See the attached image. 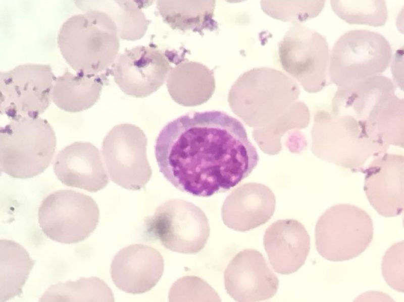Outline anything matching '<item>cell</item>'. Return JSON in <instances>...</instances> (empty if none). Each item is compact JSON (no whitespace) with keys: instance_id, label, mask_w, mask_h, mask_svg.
I'll list each match as a JSON object with an SVG mask.
<instances>
[{"instance_id":"cell-29","label":"cell","mask_w":404,"mask_h":302,"mask_svg":"<svg viewBox=\"0 0 404 302\" xmlns=\"http://www.w3.org/2000/svg\"><path fill=\"white\" fill-rule=\"evenodd\" d=\"M184 285L187 301H221L217 292L206 281L195 276H186L179 279Z\"/></svg>"},{"instance_id":"cell-22","label":"cell","mask_w":404,"mask_h":302,"mask_svg":"<svg viewBox=\"0 0 404 302\" xmlns=\"http://www.w3.org/2000/svg\"><path fill=\"white\" fill-rule=\"evenodd\" d=\"M215 1H157L164 22L173 29L191 30L203 34L204 30L218 29L214 19Z\"/></svg>"},{"instance_id":"cell-9","label":"cell","mask_w":404,"mask_h":302,"mask_svg":"<svg viewBox=\"0 0 404 302\" xmlns=\"http://www.w3.org/2000/svg\"><path fill=\"white\" fill-rule=\"evenodd\" d=\"M284 70L309 93L326 85L330 51L326 37L300 23H293L278 44Z\"/></svg>"},{"instance_id":"cell-26","label":"cell","mask_w":404,"mask_h":302,"mask_svg":"<svg viewBox=\"0 0 404 302\" xmlns=\"http://www.w3.org/2000/svg\"><path fill=\"white\" fill-rule=\"evenodd\" d=\"M325 1H262L263 11L272 18L300 23L316 17L324 7Z\"/></svg>"},{"instance_id":"cell-3","label":"cell","mask_w":404,"mask_h":302,"mask_svg":"<svg viewBox=\"0 0 404 302\" xmlns=\"http://www.w3.org/2000/svg\"><path fill=\"white\" fill-rule=\"evenodd\" d=\"M388 149L373 140L365 124L351 115L322 109L315 112L312 151L321 160L362 172L369 158L386 153Z\"/></svg>"},{"instance_id":"cell-5","label":"cell","mask_w":404,"mask_h":302,"mask_svg":"<svg viewBox=\"0 0 404 302\" xmlns=\"http://www.w3.org/2000/svg\"><path fill=\"white\" fill-rule=\"evenodd\" d=\"M391 56V46L381 34L367 30L347 31L330 53V81L343 87L379 75L387 69Z\"/></svg>"},{"instance_id":"cell-28","label":"cell","mask_w":404,"mask_h":302,"mask_svg":"<svg viewBox=\"0 0 404 302\" xmlns=\"http://www.w3.org/2000/svg\"><path fill=\"white\" fill-rule=\"evenodd\" d=\"M403 241L391 246L385 252L382 261V273L387 284L392 289L403 292Z\"/></svg>"},{"instance_id":"cell-1","label":"cell","mask_w":404,"mask_h":302,"mask_svg":"<svg viewBox=\"0 0 404 302\" xmlns=\"http://www.w3.org/2000/svg\"><path fill=\"white\" fill-rule=\"evenodd\" d=\"M155 153L168 181L201 197L235 187L259 161L243 124L218 110L189 113L168 123L156 139Z\"/></svg>"},{"instance_id":"cell-25","label":"cell","mask_w":404,"mask_h":302,"mask_svg":"<svg viewBox=\"0 0 404 302\" xmlns=\"http://www.w3.org/2000/svg\"><path fill=\"white\" fill-rule=\"evenodd\" d=\"M330 4L334 12L349 24L378 27L385 25L387 19L385 1L333 0Z\"/></svg>"},{"instance_id":"cell-15","label":"cell","mask_w":404,"mask_h":302,"mask_svg":"<svg viewBox=\"0 0 404 302\" xmlns=\"http://www.w3.org/2000/svg\"><path fill=\"white\" fill-rule=\"evenodd\" d=\"M164 268L163 256L157 250L147 245L133 244L116 254L110 271L117 288L127 293L140 294L157 284Z\"/></svg>"},{"instance_id":"cell-7","label":"cell","mask_w":404,"mask_h":302,"mask_svg":"<svg viewBox=\"0 0 404 302\" xmlns=\"http://www.w3.org/2000/svg\"><path fill=\"white\" fill-rule=\"evenodd\" d=\"M39 226L50 239L71 244L83 241L98 223L99 210L90 196L71 190L47 196L38 212Z\"/></svg>"},{"instance_id":"cell-16","label":"cell","mask_w":404,"mask_h":302,"mask_svg":"<svg viewBox=\"0 0 404 302\" xmlns=\"http://www.w3.org/2000/svg\"><path fill=\"white\" fill-rule=\"evenodd\" d=\"M54 171L66 186L92 193L102 190L109 182L98 149L87 142H75L60 151Z\"/></svg>"},{"instance_id":"cell-17","label":"cell","mask_w":404,"mask_h":302,"mask_svg":"<svg viewBox=\"0 0 404 302\" xmlns=\"http://www.w3.org/2000/svg\"><path fill=\"white\" fill-rule=\"evenodd\" d=\"M263 244L270 264L277 273L295 272L305 264L310 250V237L295 219L279 220L266 229Z\"/></svg>"},{"instance_id":"cell-18","label":"cell","mask_w":404,"mask_h":302,"mask_svg":"<svg viewBox=\"0 0 404 302\" xmlns=\"http://www.w3.org/2000/svg\"><path fill=\"white\" fill-rule=\"evenodd\" d=\"M275 209V197L269 189L242 188L227 197L222 206V218L228 227L244 232L268 222Z\"/></svg>"},{"instance_id":"cell-2","label":"cell","mask_w":404,"mask_h":302,"mask_svg":"<svg viewBox=\"0 0 404 302\" xmlns=\"http://www.w3.org/2000/svg\"><path fill=\"white\" fill-rule=\"evenodd\" d=\"M57 43L67 64L85 74L108 71L120 47L114 20L106 12L92 9L68 18L59 30Z\"/></svg>"},{"instance_id":"cell-8","label":"cell","mask_w":404,"mask_h":302,"mask_svg":"<svg viewBox=\"0 0 404 302\" xmlns=\"http://www.w3.org/2000/svg\"><path fill=\"white\" fill-rule=\"evenodd\" d=\"M147 232L166 249L186 254L199 252L205 246L210 229L204 211L193 203L171 199L160 205L144 220Z\"/></svg>"},{"instance_id":"cell-10","label":"cell","mask_w":404,"mask_h":302,"mask_svg":"<svg viewBox=\"0 0 404 302\" xmlns=\"http://www.w3.org/2000/svg\"><path fill=\"white\" fill-rule=\"evenodd\" d=\"M56 78L48 64L27 63L1 71V114L10 119L38 117L50 104Z\"/></svg>"},{"instance_id":"cell-21","label":"cell","mask_w":404,"mask_h":302,"mask_svg":"<svg viewBox=\"0 0 404 302\" xmlns=\"http://www.w3.org/2000/svg\"><path fill=\"white\" fill-rule=\"evenodd\" d=\"M108 70L100 74H74L67 68L56 78L51 92L53 102L65 111L78 112L91 107L99 99Z\"/></svg>"},{"instance_id":"cell-14","label":"cell","mask_w":404,"mask_h":302,"mask_svg":"<svg viewBox=\"0 0 404 302\" xmlns=\"http://www.w3.org/2000/svg\"><path fill=\"white\" fill-rule=\"evenodd\" d=\"M361 172L364 190L373 208L380 215L394 217L404 208V157L384 153L374 157Z\"/></svg>"},{"instance_id":"cell-20","label":"cell","mask_w":404,"mask_h":302,"mask_svg":"<svg viewBox=\"0 0 404 302\" xmlns=\"http://www.w3.org/2000/svg\"><path fill=\"white\" fill-rule=\"evenodd\" d=\"M166 85L172 99L184 106H194L207 101L216 87L214 72L204 64L188 60L172 68Z\"/></svg>"},{"instance_id":"cell-19","label":"cell","mask_w":404,"mask_h":302,"mask_svg":"<svg viewBox=\"0 0 404 302\" xmlns=\"http://www.w3.org/2000/svg\"><path fill=\"white\" fill-rule=\"evenodd\" d=\"M395 90L393 82L381 75L338 87L332 100L331 111L351 115L365 124L373 108L384 98L395 94Z\"/></svg>"},{"instance_id":"cell-24","label":"cell","mask_w":404,"mask_h":302,"mask_svg":"<svg viewBox=\"0 0 404 302\" xmlns=\"http://www.w3.org/2000/svg\"><path fill=\"white\" fill-rule=\"evenodd\" d=\"M39 301H114L112 292L102 279L81 277L51 285Z\"/></svg>"},{"instance_id":"cell-23","label":"cell","mask_w":404,"mask_h":302,"mask_svg":"<svg viewBox=\"0 0 404 302\" xmlns=\"http://www.w3.org/2000/svg\"><path fill=\"white\" fill-rule=\"evenodd\" d=\"M0 301H6L22 293L35 261L19 244L1 239Z\"/></svg>"},{"instance_id":"cell-4","label":"cell","mask_w":404,"mask_h":302,"mask_svg":"<svg viewBox=\"0 0 404 302\" xmlns=\"http://www.w3.org/2000/svg\"><path fill=\"white\" fill-rule=\"evenodd\" d=\"M56 143L55 131L45 119H10L0 130L1 170L17 178L38 175L51 163Z\"/></svg>"},{"instance_id":"cell-6","label":"cell","mask_w":404,"mask_h":302,"mask_svg":"<svg viewBox=\"0 0 404 302\" xmlns=\"http://www.w3.org/2000/svg\"><path fill=\"white\" fill-rule=\"evenodd\" d=\"M369 214L349 204L327 209L319 218L315 229L318 254L325 259L341 262L356 258L369 246L373 237Z\"/></svg>"},{"instance_id":"cell-11","label":"cell","mask_w":404,"mask_h":302,"mask_svg":"<svg viewBox=\"0 0 404 302\" xmlns=\"http://www.w3.org/2000/svg\"><path fill=\"white\" fill-rule=\"evenodd\" d=\"M147 140L138 127L123 124L114 127L102 143V154L111 180L129 190H139L151 178L146 156Z\"/></svg>"},{"instance_id":"cell-27","label":"cell","mask_w":404,"mask_h":302,"mask_svg":"<svg viewBox=\"0 0 404 302\" xmlns=\"http://www.w3.org/2000/svg\"><path fill=\"white\" fill-rule=\"evenodd\" d=\"M117 5L110 12L118 30L119 36L123 39L135 40L145 34L150 21L139 7L132 1H115Z\"/></svg>"},{"instance_id":"cell-12","label":"cell","mask_w":404,"mask_h":302,"mask_svg":"<svg viewBox=\"0 0 404 302\" xmlns=\"http://www.w3.org/2000/svg\"><path fill=\"white\" fill-rule=\"evenodd\" d=\"M171 68L161 50L141 45L117 56L109 73L125 94L143 98L163 85Z\"/></svg>"},{"instance_id":"cell-13","label":"cell","mask_w":404,"mask_h":302,"mask_svg":"<svg viewBox=\"0 0 404 302\" xmlns=\"http://www.w3.org/2000/svg\"><path fill=\"white\" fill-rule=\"evenodd\" d=\"M225 289L237 301L269 299L276 293L279 280L258 251L247 249L230 261L224 274Z\"/></svg>"}]
</instances>
